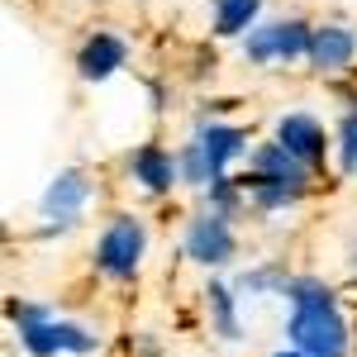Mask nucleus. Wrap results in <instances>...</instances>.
Here are the masks:
<instances>
[{
    "label": "nucleus",
    "instance_id": "obj_10",
    "mask_svg": "<svg viewBox=\"0 0 357 357\" xmlns=\"http://www.w3.org/2000/svg\"><path fill=\"white\" fill-rule=\"evenodd\" d=\"M124 57H129L124 38H114V33H96V38H91V43L82 48L77 67H82L86 82H105L110 72H119V67H124Z\"/></svg>",
    "mask_w": 357,
    "mask_h": 357
},
{
    "label": "nucleus",
    "instance_id": "obj_5",
    "mask_svg": "<svg viewBox=\"0 0 357 357\" xmlns=\"http://www.w3.org/2000/svg\"><path fill=\"white\" fill-rule=\"evenodd\" d=\"M186 257L205 262V267H224L234 257V229H229V220L220 210H205V215L191 220V229H186Z\"/></svg>",
    "mask_w": 357,
    "mask_h": 357
},
{
    "label": "nucleus",
    "instance_id": "obj_13",
    "mask_svg": "<svg viewBox=\"0 0 357 357\" xmlns=\"http://www.w3.org/2000/svg\"><path fill=\"white\" fill-rule=\"evenodd\" d=\"M257 10H262V0H220V5H215V33H220V38L243 33V29L257 20Z\"/></svg>",
    "mask_w": 357,
    "mask_h": 357
},
{
    "label": "nucleus",
    "instance_id": "obj_15",
    "mask_svg": "<svg viewBox=\"0 0 357 357\" xmlns=\"http://www.w3.org/2000/svg\"><path fill=\"white\" fill-rule=\"evenodd\" d=\"M338 138H343V167H357V110L343 119Z\"/></svg>",
    "mask_w": 357,
    "mask_h": 357
},
{
    "label": "nucleus",
    "instance_id": "obj_4",
    "mask_svg": "<svg viewBox=\"0 0 357 357\" xmlns=\"http://www.w3.org/2000/svg\"><path fill=\"white\" fill-rule=\"evenodd\" d=\"M310 38L314 29H305L301 20H281V24H262L248 33L243 53L252 62H272V57H310Z\"/></svg>",
    "mask_w": 357,
    "mask_h": 357
},
{
    "label": "nucleus",
    "instance_id": "obj_8",
    "mask_svg": "<svg viewBox=\"0 0 357 357\" xmlns=\"http://www.w3.org/2000/svg\"><path fill=\"white\" fill-rule=\"evenodd\" d=\"M138 186H148V191H172L176 186V172H181V158H172L167 148L158 143H143L134 153V162H129Z\"/></svg>",
    "mask_w": 357,
    "mask_h": 357
},
{
    "label": "nucleus",
    "instance_id": "obj_12",
    "mask_svg": "<svg viewBox=\"0 0 357 357\" xmlns=\"http://www.w3.org/2000/svg\"><path fill=\"white\" fill-rule=\"evenodd\" d=\"M252 172L257 176H272V181H286V186H296L305 191V176H310V167L301 158H291L281 143H262L257 153H252Z\"/></svg>",
    "mask_w": 357,
    "mask_h": 357
},
{
    "label": "nucleus",
    "instance_id": "obj_2",
    "mask_svg": "<svg viewBox=\"0 0 357 357\" xmlns=\"http://www.w3.org/2000/svg\"><path fill=\"white\" fill-rule=\"evenodd\" d=\"M286 333H291V343L310 357H343L348 353V324H343V314H338L333 301L296 305Z\"/></svg>",
    "mask_w": 357,
    "mask_h": 357
},
{
    "label": "nucleus",
    "instance_id": "obj_3",
    "mask_svg": "<svg viewBox=\"0 0 357 357\" xmlns=\"http://www.w3.org/2000/svg\"><path fill=\"white\" fill-rule=\"evenodd\" d=\"M143 243H148V234H143V224L134 215H119V220L100 234V243H96V267L114 281H124V276L138 272V262H143Z\"/></svg>",
    "mask_w": 357,
    "mask_h": 357
},
{
    "label": "nucleus",
    "instance_id": "obj_11",
    "mask_svg": "<svg viewBox=\"0 0 357 357\" xmlns=\"http://www.w3.org/2000/svg\"><path fill=\"white\" fill-rule=\"evenodd\" d=\"M86 195H91V186H86L82 172H62L53 186H48V195H43V215L57 220V224H72L77 210L86 205Z\"/></svg>",
    "mask_w": 357,
    "mask_h": 357
},
{
    "label": "nucleus",
    "instance_id": "obj_7",
    "mask_svg": "<svg viewBox=\"0 0 357 357\" xmlns=\"http://www.w3.org/2000/svg\"><path fill=\"white\" fill-rule=\"evenodd\" d=\"M353 53H357V33L343 24H319L310 38V62L319 72H343L353 62Z\"/></svg>",
    "mask_w": 357,
    "mask_h": 357
},
{
    "label": "nucleus",
    "instance_id": "obj_1",
    "mask_svg": "<svg viewBox=\"0 0 357 357\" xmlns=\"http://www.w3.org/2000/svg\"><path fill=\"white\" fill-rule=\"evenodd\" d=\"M15 324H20V338L33 357H57V353H91L96 348V333H86L82 324H67V319H53L48 310L38 305H15L10 310Z\"/></svg>",
    "mask_w": 357,
    "mask_h": 357
},
{
    "label": "nucleus",
    "instance_id": "obj_14",
    "mask_svg": "<svg viewBox=\"0 0 357 357\" xmlns=\"http://www.w3.org/2000/svg\"><path fill=\"white\" fill-rule=\"evenodd\" d=\"M205 296H210V314H215L220 338H238V314H234V296H229V286H210Z\"/></svg>",
    "mask_w": 357,
    "mask_h": 357
},
{
    "label": "nucleus",
    "instance_id": "obj_16",
    "mask_svg": "<svg viewBox=\"0 0 357 357\" xmlns=\"http://www.w3.org/2000/svg\"><path fill=\"white\" fill-rule=\"evenodd\" d=\"M276 357H310V353H301V348H291V353H276Z\"/></svg>",
    "mask_w": 357,
    "mask_h": 357
},
{
    "label": "nucleus",
    "instance_id": "obj_6",
    "mask_svg": "<svg viewBox=\"0 0 357 357\" xmlns=\"http://www.w3.org/2000/svg\"><path fill=\"white\" fill-rule=\"evenodd\" d=\"M276 143H281L291 158H301L305 167H319V162H324V153H329L324 129H319L310 114H286V119L276 124Z\"/></svg>",
    "mask_w": 357,
    "mask_h": 357
},
{
    "label": "nucleus",
    "instance_id": "obj_9",
    "mask_svg": "<svg viewBox=\"0 0 357 357\" xmlns=\"http://www.w3.org/2000/svg\"><path fill=\"white\" fill-rule=\"evenodd\" d=\"M195 143H200V153H205V162H210V176H224V167L248 148V134L234 129V124H205V129L195 134Z\"/></svg>",
    "mask_w": 357,
    "mask_h": 357
}]
</instances>
